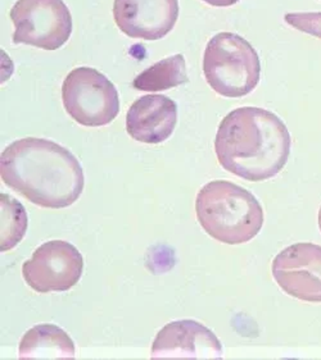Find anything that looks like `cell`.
<instances>
[{"instance_id": "obj_1", "label": "cell", "mask_w": 321, "mask_h": 360, "mask_svg": "<svg viewBox=\"0 0 321 360\" xmlns=\"http://www.w3.org/2000/svg\"><path fill=\"white\" fill-rule=\"evenodd\" d=\"M1 180L42 208L62 209L77 202L85 186L80 162L48 139L25 137L1 153Z\"/></svg>"}, {"instance_id": "obj_2", "label": "cell", "mask_w": 321, "mask_h": 360, "mask_svg": "<svg viewBox=\"0 0 321 360\" xmlns=\"http://www.w3.org/2000/svg\"><path fill=\"white\" fill-rule=\"evenodd\" d=\"M292 139L275 113L257 107L232 110L221 121L215 140L220 165L243 180H270L284 168Z\"/></svg>"}, {"instance_id": "obj_3", "label": "cell", "mask_w": 321, "mask_h": 360, "mask_svg": "<svg viewBox=\"0 0 321 360\" xmlns=\"http://www.w3.org/2000/svg\"><path fill=\"white\" fill-rule=\"evenodd\" d=\"M198 222L220 243L239 245L257 236L263 226V210L248 190L229 181H211L198 193Z\"/></svg>"}, {"instance_id": "obj_4", "label": "cell", "mask_w": 321, "mask_h": 360, "mask_svg": "<svg viewBox=\"0 0 321 360\" xmlns=\"http://www.w3.org/2000/svg\"><path fill=\"white\" fill-rule=\"evenodd\" d=\"M203 73L218 94L241 98L251 94L260 82V57L244 37L233 32H220L206 46Z\"/></svg>"}, {"instance_id": "obj_5", "label": "cell", "mask_w": 321, "mask_h": 360, "mask_svg": "<svg viewBox=\"0 0 321 360\" xmlns=\"http://www.w3.org/2000/svg\"><path fill=\"white\" fill-rule=\"evenodd\" d=\"M62 101L67 113L87 127L107 126L120 112L116 86L90 67H79L67 75L62 85Z\"/></svg>"}, {"instance_id": "obj_6", "label": "cell", "mask_w": 321, "mask_h": 360, "mask_svg": "<svg viewBox=\"0 0 321 360\" xmlns=\"http://www.w3.org/2000/svg\"><path fill=\"white\" fill-rule=\"evenodd\" d=\"M9 17L15 44L57 51L73 34V17L63 0H18Z\"/></svg>"}, {"instance_id": "obj_7", "label": "cell", "mask_w": 321, "mask_h": 360, "mask_svg": "<svg viewBox=\"0 0 321 360\" xmlns=\"http://www.w3.org/2000/svg\"><path fill=\"white\" fill-rule=\"evenodd\" d=\"M84 271L81 252L63 240L39 246L23 266V280L37 292L67 291L77 285Z\"/></svg>"}, {"instance_id": "obj_8", "label": "cell", "mask_w": 321, "mask_h": 360, "mask_svg": "<svg viewBox=\"0 0 321 360\" xmlns=\"http://www.w3.org/2000/svg\"><path fill=\"white\" fill-rule=\"evenodd\" d=\"M272 276L288 295L302 302L321 303V246L299 243L279 252Z\"/></svg>"}, {"instance_id": "obj_9", "label": "cell", "mask_w": 321, "mask_h": 360, "mask_svg": "<svg viewBox=\"0 0 321 360\" xmlns=\"http://www.w3.org/2000/svg\"><path fill=\"white\" fill-rule=\"evenodd\" d=\"M179 0H115L113 17L118 29L132 39L156 41L175 27Z\"/></svg>"}, {"instance_id": "obj_10", "label": "cell", "mask_w": 321, "mask_h": 360, "mask_svg": "<svg viewBox=\"0 0 321 360\" xmlns=\"http://www.w3.org/2000/svg\"><path fill=\"white\" fill-rule=\"evenodd\" d=\"M222 345L216 335L196 321H176L160 330L152 345V358H222Z\"/></svg>"}, {"instance_id": "obj_11", "label": "cell", "mask_w": 321, "mask_h": 360, "mask_svg": "<svg viewBox=\"0 0 321 360\" xmlns=\"http://www.w3.org/2000/svg\"><path fill=\"white\" fill-rule=\"evenodd\" d=\"M177 105L166 95H144L132 103L126 115V131L139 143L160 144L172 135Z\"/></svg>"}, {"instance_id": "obj_12", "label": "cell", "mask_w": 321, "mask_h": 360, "mask_svg": "<svg viewBox=\"0 0 321 360\" xmlns=\"http://www.w3.org/2000/svg\"><path fill=\"white\" fill-rule=\"evenodd\" d=\"M76 350L70 335L56 324H37L23 335L18 356L21 359L75 358Z\"/></svg>"}, {"instance_id": "obj_13", "label": "cell", "mask_w": 321, "mask_h": 360, "mask_svg": "<svg viewBox=\"0 0 321 360\" xmlns=\"http://www.w3.org/2000/svg\"><path fill=\"white\" fill-rule=\"evenodd\" d=\"M189 81L187 63L183 54L165 58L156 65L139 73L132 81V86L140 91L157 93L180 86Z\"/></svg>"}, {"instance_id": "obj_14", "label": "cell", "mask_w": 321, "mask_h": 360, "mask_svg": "<svg viewBox=\"0 0 321 360\" xmlns=\"http://www.w3.org/2000/svg\"><path fill=\"white\" fill-rule=\"evenodd\" d=\"M0 249L1 252H8L13 249L25 236L27 230V213L21 202L6 194L0 195Z\"/></svg>"}, {"instance_id": "obj_15", "label": "cell", "mask_w": 321, "mask_h": 360, "mask_svg": "<svg viewBox=\"0 0 321 360\" xmlns=\"http://www.w3.org/2000/svg\"><path fill=\"white\" fill-rule=\"evenodd\" d=\"M285 22L294 29L321 39V12L288 13L285 15Z\"/></svg>"}, {"instance_id": "obj_16", "label": "cell", "mask_w": 321, "mask_h": 360, "mask_svg": "<svg viewBox=\"0 0 321 360\" xmlns=\"http://www.w3.org/2000/svg\"><path fill=\"white\" fill-rule=\"evenodd\" d=\"M203 1L213 7H230L237 4L239 0H203Z\"/></svg>"}, {"instance_id": "obj_17", "label": "cell", "mask_w": 321, "mask_h": 360, "mask_svg": "<svg viewBox=\"0 0 321 360\" xmlns=\"http://www.w3.org/2000/svg\"><path fill=\"white\" fill-rule=\"evenodd\" d=\"M319 227H320L321 231V207L320 210H319Z\"/></svg>"}]
</instances>
